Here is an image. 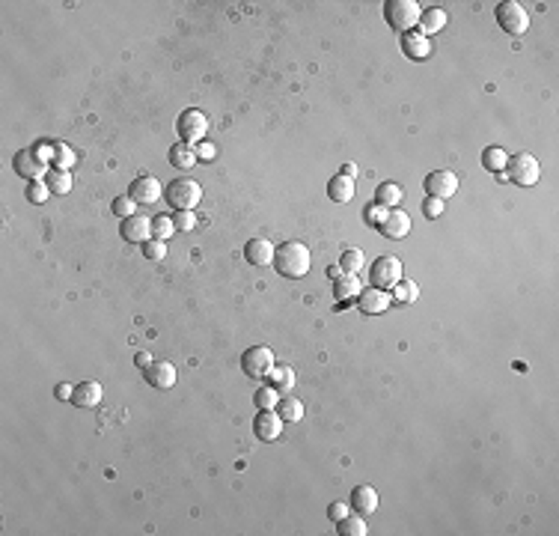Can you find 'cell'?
<instances>
[{
	"label": "cell",
	"mask_w": 559,
	"mask_h": 536,
	"mask_svg": "<svg viewBox=\"0 0 559 536\" xmlns=\"http://www.w3.org/2000/svg\"><path fill=\"white\" fill-rule=\"evenodd\" d=\"M310 262H313L310 247L301 244V242H286V244H280L277 257H274V268H277L283 277H292V280L307 277Z\"/></svg>",
	"instance_id": "cell-1"
},
{
	"label": "cell",
	"mask_w": 559,
	"mask_h": 536,
	"mask_svg": "<svg viewBox=\"0 0 559 536\" xmlns=\"http://www.w3.org/2000/svg\"><path fill=\"white\" fill-rule=\"evenodd\" d=\"M164 200L179 212H194L199 206V200H202V185L197 179H188V176L173 179L170 185L164 188Z\"/></svg>",
	"instance_id": "cell-2"
},
{
	"label": "cell",
	"mask_w": 559,
	"mask_h": 536,
	"mask_svg": "<svg viewBox=\"0 0 559 536\" xmlns=\"http://www.w3.org/2000/svg\"><path fill=\"white\" fill-rule=\"evenodd\" d=\"M419 15H422V9H419L417 0H387L384 4L387 24L393 30H399V33H411L419 24Z\"/></svg>",
	"instance_id": "cell-3"
},
{
	"label": "cell",
	"mask_w": 559,
	"mask_h": 536,
	"mask_svg": "<svg viewBox=\"0 0 559 536\" xmlns=\"http://www.w3.org/2000/svg\"><path fill=\"white\" fill-rule=\"evenodd\" d=\"M538 176H541V167L530 153H518V155L509 158V164H506V179L515 182V185L530 188L538 182Z\"/></svg>",
	"instance_id": "cell-4"
},
{
	"label": "cell",
	"mask_w": 559,
	"mask_h": 536,
	"mask_svg": "<svg viewBox=\"0 0 559 536\" xmlns=\"http://www.w3.org/2000/svg\"><path fill=\"white\" fill-rule=\"evenodd\" d=\"M497 24L512 33V36H523V33L530 30V12L523 9L518 0H503L497 6Z\"/></svg>",
	"instance_id": "cell-5"
},
{
	"label": "cell",
	"mask_w": 559,
	"mask_h": 536,
	"mask_svg": "<svg viewBox=\"0 0 559 536\" xmlns=\"http://www.w3.org/2000/svg\"><path fill=\"white\" fill-rule=\"evenodd\" d=\"M176 128H179V138H182V143L197 146V143H202V140H206V131H209V116L202 113V110H197V108H191V110H184V113L179 116Z\"/></svg>",
	"instance_id": "cell-6"
},
{
	"label": "cell",
	"mask_w": 559,
	"mask_h": 536,
	"mask_svg": "<svg viewBox=\"0 0 559 536\" xmlns=\"http://www.w3.org/2000/svg\"><path fill=\"white\" fill-rule=\"evenodd\" d=\"M12 167H15V173L24 176V179H30V182H39L42 176H48V173H51V170H48V161L39 155V149H36V146H30V149H19V155H15Z\"/></svg>",
	"instance_id": "cell-7"
},
{
	"label": "cell",
	"mask_w": 559,
	"mask_h": 536,
	"mask_svg": "<svg viewBox=\"0 0 559 536\" xmlns=\"http://www.w3.org/2000/svg\"><path fill=\"white\" fill-rule=\"evenodd\" d=\"M274 351L268 346H250L244 355H241V370L250 376V378H265L271 373V366H274Z\"/></svg>",
	"instance_id": "cell-8"
},
{
	"label": "cell",
	"mask_w": 559,
	"mask_h": 536,
	"mask_svg": "<svg viewBox=\"0 0 559 536\" xmlns=\"http://www.w3.org/2000/svg\"><path fill=\"white\" fill-rule=\"evenodd\" d=\"M399 280H402V262H399V257H378L375 265H372V287L390 292Z\"/></svg>",
	"instance_id": "cell-9"
},
{
	"label": "cell",
	"mask_w": 559,
	"mask_h": 536,
	"mask_svg": "<svg viewBox=\"0 0 559 536\" xmlns=\"http://www.w3.org/2000/svg\"><path fill=\"white\" fill-rule=\"evenodd\" d=\"M455 191H459V176H455L452 170H434L426 176V194L434 197V200H446L455 197Z\"/></svg>",
	"instance_id": "cell-10"
},
{
	"label": "cell",
	"mask_w": 559,
	"mask_h": 536,
	"mask_svg": "<svg viewBox=\"0 0 559 536\" xmlns=\"http://www.w3.org/2000/svg\"><path fill=\"white\" fill-rule=\"evenodd\" d=\"M161 194H164V188H161V182L155 176H137L128 188V197L134 200V203H143V206L158 203Z\"/></svg>",
	"instance_id": "cell-11"
},
{
	"label": "cell",
	"mask_w": 559,
	"mask_h": 536,
	"mask_svg": "<svg viewBox=\"0 0 559 536\" xmlns=\"http://www.w3.org/2000/svg\"><path fill=\"white\" fill-rule=\"evenodd\" d=\"M122 239L131 242V244H146L155 239V232H152V217L146 215H131L122 221Z\"/></svg>",
	"instance_id": "cell-12"
},
{
	"label": "cell",
	"mask_w": 559,
	"mask_h": 536,
	"mask_svg": "<svg viewBox=\"0 0 559 536\" xmlns=\"http://www.w3.org/2000/svg\"><path fill=\"white\" fill-rule=\"evenodd\" d=\"M357 307H360V313H366V316H381V313H387L390 307H393V292L372 287L369 292H360V295H357Z\"/></svg>",
	"instance_id": "cell-13"
},
{
	"label": "cell",
	"mask_w": 559,
	"mask_h": 536,
	"mask_svg": "<svg viewBox=\"0 0 559 536\" xmlns=\"http://www.w3.org/2000/svg\"><path fill=\"white\" fill-rule=\"evenodd\" d=\"M176 378H179V373H176V364H170V361H155L146 370V381L152 384V388H158V391H170V388H176Z\"/></svg>",
	"instance_id": "cell-14"
},
{
	"label": "cell",
	"mask_w": 559,
	"mask_h": 536,
	"mask_svg": "<svg viewBox=\"0 0 559 536\" xmlns=\"http://www.w3.org/2000/svg\"><path fill=\"white\" fill-rule=\"evenodd\" d=\"M253 432H256V438L262 441H277L283 435V417L274 411H259L256 421H253Z\"/></svg>",
	"instance_id": "cell-15"
},
{
	"label": "cell",
	"mask_w": 559,
	"mask_h": 536,
	"mask_svg": "<svg viewBox=\"0 0 559 536\" xmlns=\"http://www.w3.org/2000/svg\"><path fill=\"white\" fill-rule=\"evenodd\" d=\"M244 257L250 265L256 268H265V265H274V257H277V247L271 244L268 239H250L247 247H244Z\"/></svg>",
	"instance_id": "cell-16"
},
{
	"label": "cell",
	"mask_w": 559,
	"mask_h": 536,
	"mask_svg": "<svg viewBox=\"0 0 559 536\" xmlns=\"http://www.w3.org/2000/svg\"><path fill=\"white\" fill-rule=\"evenodd\" d=\"M381 232H384L387 239H393V242L404 239V236L411 232V217H408V212H402V209H390L387 221L381 224Z\"/></svg>",
	"instance_id": "cell-17"
},
{
	"label": "cell",
	"mask_w": 559,
	"mask_h": 536,
	"mask_svg": "<svg viewBox=\"0 0 559 536\" xmlns=\"http://www.w3.org/2000/svg\"><path fill=\"white\" fill-rule=\"evenodd\" d=\"M402 51L408 54L411 60H429L432 57V42L422 36V33H417V30L402 33Z\"/></svg>",
	"instance_id": "cell-18"
},
{
	"label": "cell",
	"mask_w": 559,
	"mask_h": 536,
	"mask_svg": "<svg viewBox=\"0 0 559 536\" xmlns=\"http://www.w3.org/2000/svg\"><path fill=\"white\" fill-rule=\"evenodd\" d=\"M351 510L360 512V515H372L378 510V492L372 489V485H357V489L351 492Z\"/></svg>",
	"instance_id": "cell-19"
},
{
	"label": "cell",
	"mask_w": 559,
	"mask_h": 536,
	"mask_svg": "<svg viewBox=\"0 0 559 536\" xmlns=\"http://www.w3.org/2000/svg\"><path fill=\"white\" fill-rule=\"evenodd\" d=\"M101 396H105V391H101L98 381H80V384H75L72 402H75L78 408H95L98 402H101Z\"/></svg>",
	"instance_id": "cell-20"
},
{
	"label": "cell",
	"mask_w": 559,
	"mask_h": 536,
	"mask_svg": "<svg viewBox=\"0 0 559 536\" xmlns=\"http://www.w3.org/2000/svg\"><path fill=\"white\" fill-rule=\"evenodd\" d=\"M419 30L417 33H422V36H434V33H440V30H446V12L444 9H437V6H432V9H426L419 15V24H417Z\"/></svg>",
	"instance_id": "cell-21"
},
{
	"label": "cell",
	"mask_w": 559,
	"mask_h": 536,
	"mask_svg": "<svg viewBox=\"0 0 559 536\" xmlns=\"http://www.w3.org/2000/svg\"><path fill=\"white\" fill-rule=\"evenodd\" d=\"M360 292H363V283H360L357 274H343L340 280H333V295H336L340 304H345V301H354Z\"/></svg>",
	"instance_id": "cell-22"
},
{
	"label": "cell",
	"mask_w": 559,
	"mask_h": 536,
	"mask_svg": "<svg viewBox=\"0 0 559 536\" xmlns=\"http://www.w3.org/2000/svg\"><path fill=\"white\" fill-rule=\"evenodd\" d=\"M265 378H268L271 388H277L280 393H289V391L295 388V370H292L289 364H274Z\"/></svg>",
	"instance_id": "cell-23"
},
{
	"label": "cell",
	"mask_w": 559,
	"mask_h": 536,
	"mask_svg": "<svg viewBox=\"0 0 559 536\" xmlns=\"http://www.w3.org/2000/svg\"><path fill=\"white\" fill-rule=\"evenodd\" d=\"M328 197L333 200V203H348V200H354V179L348 176H333L328 182Z\"/></svg>",
	"instance_id": "cell-24"
},
{
	"label": "cell",
	"mask_w": 559,
	"mask_h": 536,
	"mask_svg": "<svg viewBox=\"0 0 559 536\" xmlns=\"http://www.w3.org/2000/svg\"><path fill=\"white\" fill-rule=\"evenodd\" d=\"M375 200H378L381 206L393 209V206H399L402 200H404V188L399 185V182H381L378 191H375Z\"/></svg>",
	"instance_id": "cell-25"
},
{
	"label": "cell",
	"mask_w": 559,
	"mask_h": 536,
	"mask_svg": "<svg viewBox=\"0 0 559 536\" xmlns=\"http://www.w3.org/2000/svg\"><path fill=\"white\" fill-rule=\"evenodd\" d=\"M197 161H199L197 158V149L188 146V143H179V146L170 149V164L176 167V170H191Z\"/></svg>",
	"instance_id": "cell-26"
},
{
	"label": "cell",
	"mask_w": 559,
	"mask_h": 536,
	"mask_svg": "<svg viewBox=\"0 0 559 536\" xmlns=\"http://www.w3.org/2000/svg\"><path fill=\"white\" fill-rule=\"evenodd\" d=\"M277 414L283 417V423H298L303 421V402L298 396H283L277 406Z\"/></svg>",
	"instance_id": "cell-27"
},
{
	"label": "cell",
	"mask_w": 559,
	"mask_h": 536,
	"mask_svg": "<svg viewBox=\"0 0 559 536\" xmlns=\"http://www.w3.org/2000/svg\"><path fill=\"white\" fill-rule=\"evenodd\" d=\"M506 164H509V155H506V149H500V146H488L482 153V167L488 173H503Z\"/></svg>",
	"instance_id": "cell-28"
},
{
	"label": "cell",
	"mask_w": 559,
	"mask_h": 536,
	"mask_svg": "<svg viewBox=\"0 0 559 536\" xmlns=\"http://www.w3.org/2000/svg\"><path fill=\"white\" fill-rule=\"evenodd\" d=\"M45 182H48V188H51V194H57V197H66L72 191V170H51L48 176H45Z\"/></svg>",
	"instance_id": "cell-29"
},
{
	"label": "cell",
	"mask_w": 559,
	"mask_h": 536,
	"mask_svg": "<svg viewBox=\"0 0 559 536\" xmlns=\"http://www.w3.org/2000/svg\"><path fill=\"white\" fill-rule=\"evenodd\" d=\"M336 527H340L343 536H366V533H369V527H366V515H360V512L345 515L343 522H336Z\"/></svg>",
	"instance_id": "cell-30"
},
{
	"label": "cell",
	"mask_w": 559,
	"mask_h": 536,
	"mask_svg": "<svg viewBox=\"0 0 559 536\" xmlns=\"http://www.w3.org/2000/svg\"><path fill=\"white\" fill-rule=\"evenodd\" d=\"M253 402H256L259 411H274L280 406V391L271 388V384H262V388L256 391V396H253Z\"/></svg>",
	"instance_id": "cell-31"
},
{
	"label": "cell",
	"mask_w": 559,
	"mask_h": 536,
	"mask_svg": "<svg viewBox=\"0 0 559 536\" xmlns=\"http://www.w3.org/2000/svg\"><path fill=\"white\" fill-rule=\"evenodd\" d=\"M390 292H393V301H399V304H414V301L419 298V287L414 280H399Z\"/></svg>",
	"instance_id": "cell-32"
},
{
	"label": "cell",
	"mask_w": 559,
	"mask_h": 536,
	"mask_svg": "<svg viewBox=\"0 0 559 536\" xmlns=\"http://www.w3.org/2000/svg\"><path fill=\"white\" fill-rule=\"evenodd\" d=\"M51 161H54L57 170H72L78 155H75V149L69 143H54V158H51Z\"/></svg>",
	"instance_id": "cell-33"
},
{
	"label": "cell",
	"mask_w": 559,
	"mask_h": 536,
	"mask_svg": "<svg viewBox=\"0 0 559 536\" xmlns=\"http://www.w3.org/2000/svg\"><path fill=\"white\" fill-rule=\"evenodd\" d=\"M363 262H366V257H363V250H360V247H345V250H343L340 265H343V272H345V274H357L360 268H363Z\"/></svg>",
	"instance_id": "cell-34"
},
{
	"label": "cell",
	"mask_w": 559,
	"mask_h": 536,
	"mask_svg": "<svg viewBox=\"0 0 559 536\" xmlns=\"http://www.w3.org/2000/svg\"><path fill=\"white\" fill-rule=\"evenodd\" d=\"M152 232H155V239H161V242H167L176 232V221L170 215H158V217H152Z\"/></svg>",
	"instance_id": "cell-35"
},
{
	"label": "cell",
	"mask_w": 559,
	"mask_h": 536,
	"mask_svg": "<svg viewBox=\"0 0 559 536\" xmlns=\"http://www.w3.org/2000/svg\"><path fill=\"white\" fill-rule=\"evenodd\" d=\"M387 215H390V209H387V206H381L378 200H372V203L363 209V217H366V224H369V227H381V224L387 221Z\"/></svg>",
	"instance_id": "cell-36"
},
{
	"label": "cell",
	"mask_w": 559,
	"mask_h": 536,
	"mask_svg": "<svg viewBox=\"0 0 559 536\" xmlns=\"http://www.w3.org/2000/svg\"><path fill=\"white\" fill-rule=\"evenodd\" d=\"M51 197V188H48V182H30V185H27V200H30V203H36V206H42L45 203V200Z\"/></svg>",
	"instance_id": "cell-37"
},
{
	"label": "cell",
	"mask_w": 559,
	"mask_h": 536,
	"mask_svg": "<svg viewBox=\"0 0 559 536\" xmlns=\"http://www.w3.org/2000/svg\"><path fill=\"white\" fill-rule=\"evenodd\" d=\"M143 257L152 259V262H161V259L167 257V242H161V239L146 242V244H143Z\"/></svg>",
	"instance_id": "cell-38"
},
{
	"label": "cell",
	"mask_w": 559,
	"mask_h": 536,
	"mask_svg": "<svg viewBox=\"0 0 559 536\" xmlns=\"http://www.w3.org/2000/svg\"><path fill=\"white\" fill-rule=\"evenodd\" d=\"M113 215H120L122 221H125V217L137 215V203H134L131 197H116V200H113Z\"/></svg>",
	"instance_id": "cell-39"
},
{
	"label": "cell",
	"mask_w": 559,
	"mask_h": 536,
	"mask_svg": "<svg viewBox=\"0 0 559 536\" xmlns=\"http://www.w3.org/2000/svg\"><path fill=\"white\" fill-rule=\"evenodd\" d=\"M351 512H354V510H351L348 500H336V504L328 507V518H330V522H343V518L351 515Z\"/></svg>",
	"instance_id": "cell-40"
},
{
	"label": "cell",
	"mask_w": 559,
	"mask_h": 536,
	"mask_svg": "<svg viewBox=\"0 0 559 536\" xmlns=\"http://www.w3.org/2000/svg\"><path fill=\"white\" fill-rule=\"evenodd\" d=\"M440 212H444V200H434V197L422 200V215H426V217H432V221H434V217H440Z\"/></svg>",
	"instance_id": "cell-41"
},
{
	"label": "cell",
	"mask_w": 559,
	"mask_h": 536,
	"mask_svg": "<svg viewBox=\"0 0 559 536\" xmlns=\"http://www.w3.org/2000/svg\"><path fill=\"white\" fill-rule=\"evenodd\" d=\"M173 221H176V230L191 232V230L197 227V215H194V212H179V215L173 217Z\"/></svg>",
	"instance_id": "cell-42"
},
{
	"label": "cell",
	"mask_w": 559,
	"mask_h": 536,
	"mask_svg": "<svg viewBox=\"0 0 559 536\" xmlns=\"http://www.w3.org/2000/svg\"><path fill=\"white\" fill-rule=\"evenodd\" d=\"M194 149H197V158H199V161H211V158H217V146H214L211 140H202V143H197Z\"/></svg>",
	"instance_id": "cell-43"
},
{
	"label": "cell",
	"mask_w": 559,
	"mask_h": 536,
	"mask_svg": "<svg viewBox=\"0 0 559 536\" xmlns=\"http://www.w3.org/2000/svg\"><path fill=\"white\" fill-rule=\"evenodd\" d=\"M72 396H75V384H66V381L57 384V399L66 402V399H72Z\"/></svg>",
	"instance_id": "cell-44"
},
{
	"label": "cell",
	"mask_w": 559,
	"mask_h": 536,
	"mask_svg": "<svg viewBox=\"0 0 559 536\" xmlns=\"http://www.w3.org/2000/svg\"><path fill=\"white\" fill-rule=\"evenodd\" d=\"M134 364H137L140 370H149V366L155 364V361H152V355H149V351H137V355H134Z\"/></svg>",
	"instance_id": "cell-45"
},
{
	"label": "cell",
	"mask_w": 559,
	"mask_h": 536,
	"mask_svg": "<svg viewBox=\"0 0 559 536\" xmlns=\"http://www.w3.org/2000/svg\"><path fill=\"white\" fill-rule=\"evenodd\" d=\"M345 272H343V265H328V277L330 280H340Z\"/></svg>",
	"instance_id": "cell-46"
},
{
	"label": "cell",
	"mask_w": 559,
	"mask_h": 536,
	"mask_svg": "<svg viewBox=\"0 0 559 536\" xmlns=\"http://www.w3.org/2000/svg\"><path fill=\"white\" fill-rule=\"evenodd\" d=\"M343 176H348V179H354L357 176V164H343V170H340Z\"/></svg>",
	"instance_id": "cell-47"
}]
</instances>
